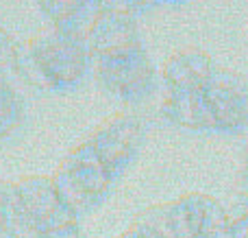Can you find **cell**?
<instances>
[{
    "label": "cell",
    "instance_id": "cell-1",
    "mask_svg": "<svg viewBox=\"0 0 248 238\" xmlns=\"http://www.w3.org/2000/svg\"><path fill=\"white\" fill-rule=\"evenodd\" d=\"M92 74L100 85L122 101H133L148 85V66L140 51L131 17L105 7L85 35Z\"/></svg>",
    "mask_w": 248,
    "mask_h": 238
},
{
    "label": "cell",
    "instance_id": "cell-2",
    "mask_svg": "<svg viewBox=\"0 0 248 238\" xmlns=\"http://www.w3.org/2000/svg\"><path fill=\"white\" fill-rule=\"evenodd\" d=\"M13 70L35 90L70 92L92 74V61L85 39L46 26L17 44Z\"/></svg>",
    "mask_w": 248,
    "mask_h": 238
},
{
    "label": "cell",
    "instance_id": "cell-3",
    "mask_svg": "<svg viewBox=\"0 0 248 238\" xmlns=\"http://www.w3.org/2000/svg\"><path fill=\"white\" fill-rule=\"evenodd\" d=\"M50 179L68 208L78 219H83L105 201L116 175L105 166L90 144L81 142L68 151Z\"/></svg>",
    "mask_w": 248,
    "mask_h": 238
},
{
    "label": "cell",
    "instance_id": "cell-4",
    "mask_svg": "<svg viewBox=\"0 0 248 238\" xmlns=\"http://www.w3.org/2000/svg\"><path fill=\"white\" fill-rule=\"evenodd\" d=\"M26 232L52 238H81V219L59 197L50 175H26L16 179Z\"/></svg>",
    "mask_w": 248,
    "mask_h": 238
},
{
    "label": "cell",
    "instance_id": "cell-5",
    "mask_svg": "<svg viewBox=\"0 0 248 238\" xmlns=\"http://www.w3.org/2000/svg\"><path fill=\"white\" fill-rule=\"evenodd\" d=\"M85 142L96 151L113 175H118L133 157L140 142V125L126 114H116L100 122L85 138Z\"/></svg>",
    "mask_w": 248,
    "mask_h": 238
},
{
    "label": "cell",
    "instance_id": "cell-6",
    "mask_svg": "<svg viewBox=\"0 0 248 238\" xmlns=\"http://www.w3.org/2000/svg\"><path fill=\"white\" fill-rule=\"evenodd\" d=\"M35 2L50 20V26L81 39H85L105 9L103 0H35Z\"/></svg>",
    "mask_w": 248,
    "mask_h": 238
},
{
    "label": "cell",
    "instance_id": "cell-7",
    "mask_svg": "<svg viewBox=\"0 0 248 238\" xmlns=\"http://www.w3.org/2000/svg\"><path fill=\"white\" fill-rule=\"evenodd\" d=\"M24 120V99L4 74H0V140H7Z\"/></svg>",
    "mask_w": 248,
    "mask_h": 238
},
{
    "label": "cell",
    "instance_id": "cell-8",
    "mask_svg": "<svg viewBox=\"0 0 248 238\" xmlns=\"http://www.w3.org/2000/svg\"><path fill=\"white\" fill-rule=\"evenodd\" d=\"M26 232V223L20 210L16 182L0 179V238H16Z\"/></svg>",
    "mask_w": 248,
    "mask_h": 238
},
{
    "label": "cell",
    "instance_id": "cell-9",
    "mask_svg": "<svg viewBox=\"0 0 248 238\" xmlns=\"http://www.w3.org/2000/svg\"><path fill=\"white\" fill-rule=\"evenodd\" d=\"M17 42L0 26V74H4L9 68L13 70V59H16Z\"/></svg>",
    "mask_w": 248,
    "mask_h": 238
},
{
    "label": "cell",
    "instance_id": "cell-10",
    "mask_svg": "<svg viewBox=\"0 0 248 238\" xmlns=\"http://www.w3.org/2000/svg\"><path fill=\"white\" fill-rule=\"evenodd\" d=\"M16 238H52V236H46V234H39V232L29 230V232H24V234H20V236H16Z\"/></svg>",
    "mask_w": 248,
    "mask_h": 238
}]
</instances>
